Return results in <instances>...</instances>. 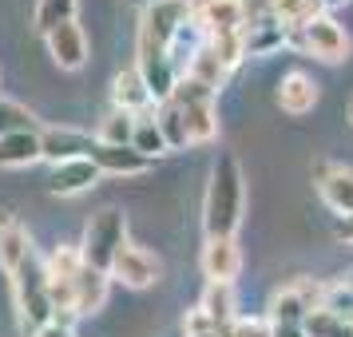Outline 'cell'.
Segmentation results:
<instances>
[{
  "label": "cell",
  "mask_w": 353,
  "mask_h": 337,
  "mask_svg": "<svg viewBox=\"0 0 353 337\" xmlns=\"http://www.w3.org/2000/svg\"><path fill=\"white\" fill-rule=\"evenodd\" d=\"M345 119H350V127H353V96L345 99Z\"/></svg>",
  "instance_id": "cell-40"
},
{
  "label": "cell",
  "mask_w": 353,
  "mask_h": 337,
  "mask_svg": "<svg viewBox=\"0 0 353 337\" xmlns=\"http://www.w3.org/2000/svg\"><path fill=\"white\" fill-rule=\"evenodd\" d=\"M246 210V175L234 155H219L203 194V230L207 238H234Z\"/></svg>",
  "instance_id": "cell-1"
},
{
  "label": "cell",
  "mask_w": 353,
  "mask_h": 337,
  "mask_svg": "<svg viewBox=\"0 0 353 337\" xmlns=\"http://www.w3.org/2000/svg\"><path fill=\"white\" fill-rule=\"evenodd\" d=\"M24 127H36V123H32V112L0 96V135H12V131H24Z\"/></svg>",
  "instance_id": "cell-31"
},
{
  "label": "cell",
  "mask_w": 353,
  "mask_h": 337,
  "mask_svg": "<svg viewBox=\"0 0 353 337\" xmlns=\"http://www.w3.org/2000/svg\"><path fill=\"white\" fill-rule=\"evenodd\" d=\"M270 337H310L305 325H270Z\"/></svg>",
  "instance_id": "cell-36"
},
{
  "label": "cell",
  "mask_w": 353,
  "mask_h": 337,
  "mask_svg": "<svg viewBox=\"0 0 353 337\" xmlns=\"http://www.w3.org/2000/svg\"><path fill=\"white\" fill-rule=\"evenodd\" d=\"M112 278L123 282L128 289H147V286H155V282L163 278V262L151 254V250H143V246H128L123 254L115 258Z\"/></svg>",
  "instance_id": "cell-9"
},
{
  "label": "cell",
  "mask_w": 353,
  "mask_h": 337,
  "mask_svg": "<svg viewBox=\"0 0 353 337\" xmlns=\"http://www.w3.org/2000/svg\"><path fill=\"white\" fill-rule=\"evenodd\" d=\"M131 147H135L139 155H147V159H155V155H167V151H171V147H167V139H163L159 123H155V115L139 119V127H135V139H131Z\"/></svg>",
  "instance_id": "cell-28"
},
{
  "label": "cell",
  "mask_w": 353,
  "mask_h": 337,
  "mask_svg": "<svg viewBox=\"0 0 353 337\" xmlns=\"http://www.w3.org/2000/svg\"><path fill=\"white\" fill-rule=\"evenodd\" d=\"M318 194L334 214H353V167L345 163H321L318 167Z\"/></svg>",
  "instance_id": "cell-10"
},
{
  "label": "cell",
  "mask_w": 353,
  "mask_h": 337,
  "mask_svg": "<svg viewBox=\"0 0 353 337\" xmlns=\"http://www.w3.org/2000/svg\"><path fill=\"white\" fill-rule=\"evenodd\" d=\"M274 17L286 28H305L310 20L325 17V4L321 0H274Z\"/></svg>",
  "instance_id": "cell-23"
},
{
  "label": "cell",
  "mask_w": 353,
  "mask_h": 337,
  "mask_svg": "<svg viewBox=\"0 0 353 337\" xmlns=\"http://www.w3.org/2000/svg\"><path fill=\"white\" fill-rule=\"evenodd\" d=\"M305 334L310 337H353V325L337 321L334 314H325V309H318V314L305 318Z\"/></svg>",
  "instance_id": "cell-30"
},
{
  "label": "cell",
  "mask_w": 353,
  "mask_h": 337,
  "mask_svg": "<svg viewBox=\"0 0 353 337\" xmlns=\"http://www.w3.org/2000/svg\"><path fill=\"white\" fill-rule=\"evenodd\" d=\"M135 127H139V115L112 108V112L99 119L96 139H99V143H131V139H135Z\"/></svg>",
  "instance_id": "cell-25"
},
{
  "label": "cell",
  "mask_w": 353,
  "mask_h": 337,
  "mask_svg": "<svg viewBox=\"0 0 353 337\" xmlns=\"http://www.w3.org/2000/svg\"><path fill=\"white\" fill-rule=\"evenodd\" d=\"M44 270H48V278H60V282H76L83 270V254H80V246H56L48 258H44Z\"/></svg>",
  "instance_id": "cell-26"
},
{
  "label": "cell",
  "mask_w": 353,
  "mask_h": 337,
  "mask_svg": "<svg viewBox=\"0 0 353 337\" xmlns=\"http://www.w3.org/2000/svg\"><path fill=\"white\" fill-rule=\"evenodd\" d=\"M68 20H76V0H36L32 28L40 36H48L56 24H68Z\"/></svg>",
  "instance_id": "cell-27"
},
{
  "label": "cell",
  "mask_w": 353,
  "mask_h": 337,
  "mask_svg": "<svg viewBox=\"0 0 353 337\" xmlns=\"http://www.w3.org/2000/svg\"><path fill=\"white\" fill-rule=\"evenodd\" d=\"M199 266L207 274V282H226L234 286V278L242 270V250L234 238H207L203 242V254H199Z\"/></svg>",
  "instance_id": "cell-11"
},
{
  "label": "cell",
  "mask_w": 353,
  "mask_h": 337,
  "mask_svg": "<svg viewBox=\"0 0 353 337\" xmlns=\"http://www.w3.org/2000/svg\"><path fill=\"white\" fill-rule=\"evenodd\" d=\"M128 214L119 207H103L96 210L88 226H83V242H80V254L88 266H96V270L112 274L115 258L128 250Z\"/></svg>",
  "instance_id": "cell-3"
},
{
  "label": "cell",
  "mask_w": 353,
  "mask_h": 337,
  "mask_svg": "<svg viewBox=\"0 0 353 337\" xmlns=\"http://www.w3.org/2000/svg\"><path fill=\"white\" fill-rule=\"evenodd\" d=\"M32 254H36V246H32V234L24 230V223L17 214H4L0 218V270L12 278Z\"/></svg>",
  "instance_id": "cell-17"
},
{
  "label": "cell",
  "mask_w": 353,
  "mask_h": 337,
  "mask_svg": "<svg viewBox=\"0 0 353 337\" xmlns=\"http://www.w3.org/2000/svg\"><path fill=\"white\" fill-rule=\"evenodd\" d=\"M44 48H48L52 64L60 68V72H80L88 64V36L76 20H68V24H56L48 36H44Z\"/></svg>",
  "instance_id": "cell-8"
},
{
  "label": "cell",
  "mask_w": 353,
  "mask_h": 337,
  "mask_svg": "<svg viewBox=\"0 0 353 337\" xmlns=\"http://www.w3.org/2000/svg\"><path fill=\"white\" fill-rule=\"evenodd\" d=\"M242 40H246V56H254V60H266L274 52L290 48V28L286 24H258V28H242Z\"/></svg>",
  "instance_id": "cell-20"
},
{
  "label": "cell",
  "mask_w": 353,
  "mask_h": 337,
  "mask_svg": "<svg viewBox=\"0 0 353 337\" xmlns=\"http://www.w3.org/2000/svg\"><path fill=\"white\" fill-rule=\"evenodd\" d=\"M99 171L92 159H68V163H56L48 171V194H60V198H72V194H83L92 191L99 183Z\"/></svg>",
  "instance_id": "cell-13"
},
{
  "label": "cell",
  "mask_w": 353,
  "mask_h": 337,
  "mask_svg": "<svg viewBox=\"0 0 353 337\" xmlns=\"http://www.w3.org/2000/svg\"><path fill=\"white\" fill-rule=\"evenodd\" d=\"M155 123H159L163 139H167V147H171V151L191 147V139H187V123H183V112H179L175 99H167V103H159V108H155Z\"/></svg>",
  "instance_id": "cell-24"
},
{
  "label": "cell",
  "mask_w": 353,
  "mask_h": 337,
  "mask_svg": "<svg viewBox=\"0 0 353 337\" xmlns=\"http://www.w3.org/2000/svg\"><path fill=\"white\" fill-rule=\"evenodd\" d=\"M321 302H325V282L298 278V282H290L286 289H278L270 298L266 321H270V325H305V318L318 314Z\"/></svg>",
  "instance_id": "cell-7"
},
{
  "label": "cell",
  "mask_w": 353,
  "mask_h": 337,
  "mask_svg": "<svg viewBox=\"0 0 353 337\" xmlns=\"http://www.w3.org/2000/svg\"><path fill=\"white\" fill-rule=\"evenodd\" d=\"M199 337H223V329H210V334H199Z\"/></svg>",
  "instance_id": "cell-41"
},
{
  "label": "cell",
  "mask_w": 353,
  "mask_h": 337,
  "mask_svg": "<svg viewBox=\"0 0 353 337\" xmlns=\"http://www.w3.org/2000/svg\"><path fill=\"white\" fill-rule=\"evenodd\" d=\"M210 329H219L214 321L194 305V309H187V318H183V337H199V334H210Z\"/></svg>",
  "instance_id": "cell-34"
},
{
  "label": "cell",
  "mask_w": 353,
  "mask_h": 337,
  "mask_svg": "<svg viewBox=\"0 0 353 337\" xmlns=\"http://www.w3.org/2000/svg\"><path fill=\"white\" fill-rule=\"evenodd\" d=\"M199 309H203L219 329H223V325H234V321H239V314H234V286H226V282H207Z\"/></svg>",
  "instance_id": "cell-21"
},
{
  "label": "cell",
  "mask_w": 353,
  "mask_h": 337,
  "mask_svg": "<svg viewBox=\"0 0 353 337\" xmlns=\"http://www.w3.org/2000/svg\"><path fill=\"white\" fill-rule=\"evenodd\" d=\"M223 337H270V321L266 318H239L234 325H223Z\"/></svg>",
  "instance_id": "cell-33"
},
{
  "label": "cell",
  "mask_w": 353,
  "mask_h": 337,
  "mask_svg": "<svg viewBox=\"0 0 353 337\" xmlns=\"http://www.w3.org/2000/svg\"><path fill=\"white\" fill-rule=\"evenodd\" d=\"M321 4H325V8H345L350 0H321Z\"/></svg>",
  "instance_id": "cell-39"
},
{
  "label": "cell",
  "mask_w": 353,
  "mask_h": 337,
  "mask_svg": "<svg viewBox=\"0 0 353 337\" xmlns=\"http://www.w3.org/2000/svg\"><path fill=\"white\" fill-rule=\"evenodd\" d=\"M191 24V8L179 0H151L139 17V48L147 52H171L175 36Z\"/></svg>",
  "instance_id": "cell-5"
},
{
  "label": "cell",
  "mask_w": 353,
  "mask_h": 337,
  "mask_svg": "<svg viewBox=\"0 0 353 337\" xmlns=\"http://www.w3.org/2000/svg\"><path fill=\"white\" fill-rule=\"evenodd\" d=\"M325 314H334L337 321L353 325V282H334L325 286V302H321Z\"/></svg>",
  "instance_id": "cell-29"
},
{
  "label": "cell",
  "mask_w": 353,
  "mask_h": 337,
  "mask_svg": "<svg viewBox=\"0 0 353 337\" xmlns=\"http://www.w3.org/2000/svg\"><path fill=\"white\" fill-rule=\"evenodd\" d=\"M179 4H187V8H191V17H194V12H203V8H207V0H179Z\"/></svg>",
  "instance_id": "cell-38"
},
{
  "label": "cell",
  "mask_w": 353,
  "mask_h": 337,
  "mask_svg": "<svg viewBox=\"0 0 353 337\" xmlns=\"http://www.w3.org/2000/svg\"><path fill=\"white\" fill-rule=\"evenodd\" d=\"M334 238L345 242V246H353V214H345V218H337L334 223Z\"/></svg>",
  "instance_id": "cell-35"
},
{
  "label": "cell",
  "mask_w": 353,
  "mask_h": 337,
  "mask_svg": "<svg viewBox=\"0 0 353 337\" xmlns=\"http://www.w3.org/2000/svg\"><path fill=\"white\" fill-rule=\"evenodd\" d=\"M108 294H112V274H103V270H96V266L83 262L80 278H76V314H80V318L99 314L103 302H108Z\"/></svg>",
  "instance_id": "cell-19"
},
{
  "label": "cell",
  "mask_w": 353,
  "mask_h": 337,
  "mask_svg": "<svg viewBox=\"0 0 353 337\" xmlns=\"http://www.w3.org/2000/svg\"><path fill=\"white\" fill-rule=\"evenodd\" d=\"M40 139H44V159L52 167L68 159H92V147H96V135L76 131V127H48L40 131Z\"/></svg>",
  "instance_id": "cell-15"
},
{
  "label": "cell",
  "mask_w": 353,
  "mask_h": 337,
  "mask_svg": "<svg viewBox=\"0 0 353 337\" xmlns=\"http://www.w3.org/2000/svg\"><path fill=\"white\" fill-rule=\"evenodd\" d=\"M187 76H191V80H199V83H207V88H214V92H219V88H223V80L230 76V68H226L223 60H219V52L210 48V40H207L203 48L194 52V60H191V68H187Z\"/></svg>",
  "instance_id": "cell-22"
},
{
  "label": "cell",
  "mask_w": 353,
  "mask_h": 337,
  "mask_svg": "<svg viewBox=\"0 0 353 337\" xmlns=\"http://www.w3.org/2000/svg\"><path fill=\"white\" fill-rule=\"evenodd\" d=\"M40 159H44V139H40L36 127L0 135V167L4 171H20V167H32Z\"/></svg>",
  "instance_id": "cell-18"
},
{
  "label": "cell",
  "mask_w": 353,
  "mask_h": 337,
  "mask_svg": "<svg viewBox=\"0 0 353 337\" xmlns=\"http://www.w3.org/2000/svg\"><path fill=\"white\" fill-rule=\"evenodd\" d=\"M290 48L310 52L321 64H341V60H350V36L325 12V17L310 20L305 28H290Z\"/></svg>",
  "instance_id": "cell-6"
},
{
  "label": "cell",
  "mask_w": 353,
  "mask_h": 337,
  "mask_svg": "<svg viewBox=\"0 0 353 337\" xmlns=\"http://www.w3.org/2000/svg\"><path fill=\"white\" fill-rule=\"evenodd\" d=\"M318 80L314 76H305V72H286L282 80H278V92H274V99H278V108L286 115H310L314 108H318Z\"/></svg>",
  "instance_id": "cell-16"
},
{
  "label": "cell",
  "mask_w": 353,
  "mask_h": 337,
  "mask_svg": "<svg viewBox=\"0 0 353 337\" xmlns=\"http://www.w3.org/2000/svg\"><path fill=\"white\" fill-rule=\"evenodd\" d=\"M214 88H207V83L191 80V76H183L175 88V103L179 112H183V123H187V139H191V147L199 143H210L214 135H219V103H214Z\"/></svg>",
  "instance_id": "cell-4"
},
{
  "label": "cell",
  "mask_w": 353,
  "mask_h": 337,
  "mask_svg": "<svg viewBox=\"0 0 353 337\" xmlns=\"http://www.w3.org/2000/svg\"><path fill=\"white\" fill-rule=\"evenodd\" d=\"M36 337H76V334H72V325H60V321H52V325H44V329H40Z\"/></svg>",
  "instance_id": "cell-37"
},
{
  "label": "cell",
  "mask_w": 353,
  "mask_h": 337,
  "mask_svg": "<svg viewBox=\"0 0 353 337\" xmlns=\"http://www.w3.org/2000/svg\"><path fill=\"white\" fill-rule=\"evenodd\" d=\"M112 108L139 115V119H147L151 108H159V99L151 96V88H147V80L139 76V68H128V72H119L112 80Z\"/></svg>",
  "instance_id": "cell-14"
},
{
  "label": "cell",
  "mask_w": 353,
  "mask_h": 337,
  "mask_svg": "<svg viewBox=\"0 0 353 337\" xmlns=\"http://www.w3.org/2000/svg\"><path fill=\"white\" fill-rule=\"evenodd\" d=\"M8 282H12L17 321H20V329H24L28 337H36L44 325L56 321V305H52V298H48V270H44V262H40L36 254L28 258Z\"/></svg>",
  "instance_id": "cell-2"
},
{
  "label": "cell",
  "mask_w": 353,
  "mask_h": 337,
  "mask_svg": "<svg viewBox=\"0 0 353 337\" xmlns=\"http://www.w3.org/2000/svg\"><path fill=\"white\" fill-rule=\"evenodd\" d=\"M92 163H96L103 175H115V178H135V175H143V171H151V159L139 155L131 143H99L96 139Z\"/></svg>",
  "instance_id": "cell-12"
},
{
  "label": "cell",
  "mask_w": 353,
  "mask_h": 337,
  "mask_svg": "<svg viewBox=\"0 0 353 337\" xmlns=\"http://www.w3.org/2000/svg\"><path fill=\"white\" fill-rule=\"evenodd\" d=\"M242 8V28H258V24H274V0H239Z\"/></svg>",
  "instance_id": "cell-32"
}]
</instances>
